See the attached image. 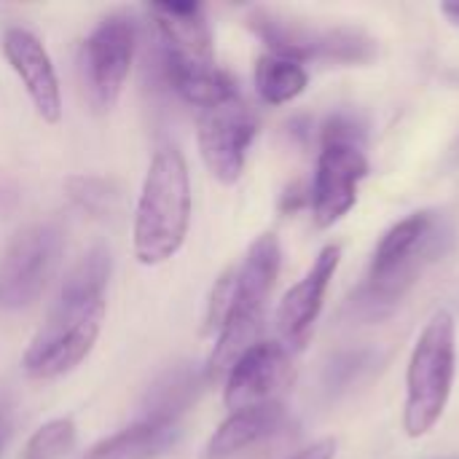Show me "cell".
I'll list each match as a JSON object with an SVG mask.
<instances>
[{"instance_id": "cell-1", "label": "cell", "mask_w": 459, "mask_h": 459, "mask_svg": "<svg viewBox=\"0 0 459 459\" xmlns=\"http://www.w3.org/2000/svg\"><path fill=\"white\" fill-rule=\"evenodd\" d=\"M110 250L94 245L62 280L48 317L32 336L22 368L30 379H56L78 368L94 350L105 320Z\"/></svg>"}, {"instance_id": "cell-2", "label": "cell", "mask_w": 459, "mask_h": 459, "mask_svg": "<svg viewBox=\"0 0 459 459\" xmlns=\"http://www.w3.org/2000/svg\"><path fill=\"white\" fill-rule=\"evenodd\" d=\"M282 266V247L274 234H261L245 253L242 264L226 272L229 301L223 323L215 333V347L207 360L204 377L221 379L231 366L261 342L266 304Z\"/></svg>"}, {"instance_id": "cell-3", "label": "cell", "mask_w": 459, "mask_h": 459, "mask_svg": "<svg viewBox=\"0 0 459 459\" xmlns=\"http://www.w3.org/2000/svg\"><path fill=\"white\" fill-rule=\"evenodd\" d=\"M191 175L186 156L175 145H159L134 210V258L159 266L175 258L191 229Z\"/></svg>"}, {"instance_id": "cell-4", "label": "cell", "mask_w": 459, "mask_h": 459, "mask_svg": "<svg viewBox=\"0 0 459 459\" xmlns=\"http://www.w3.org/2000/svg\"><path fill=\"white\" fill-rule=\"evenodd\" d=\"M449 229L436 212H414L398 221L377 245L360 304L368 315H382L401 304L422 272L444 253Z\"/></svg>"}, {"instance_id": "cell-5", "label": "cell", "mask_w": 459, "mask_h": 459, "mask_svg": "<svg viewBox=\"0 0 459 459\" xmlns=\"http://www.w3.org/2000/svg\"><path fill=\"white\" fill-rule=\"evenodd\" d=\"M457 374V325L452 312H436L422 328L409 371L403 428L409 438L428 436L444 417Z\"/></svg>"}, {"instance_id": "cell-6", "label": "cell", "mask_w": 459, "mask_h": 459, "mask_svg": "<svg viewBox=\"0 0 459 459\" xmlns=\"http://www.w3.org/2000/svg\"><path fill=\"white\" fill-rule=\"evenodd\" d=\"M247 27L269 46V54L301 65L309 59L366 65L377 56V40L358 27H323L269 8H253Z\"/></svg>"}, {"instance_id": "cell-7", "label": "cell", "mask_w": 459, "mask_h": 459, "mask_svg": "<svg viewBox=\"0 0 459 459\" xmlns=\"http://www.w3.org/2000/svg\"><path fill=\"white\" fill-rule=\"evenodd\" d=\"M368 175V159L355 124L336 116L323 126V148L312 180V215L320 229L339 223L358 202V186Z\"/></svg>"}, {"instance_id": "cell-8", "label": "cell", "mask_w": 459, "mask_h": 459, "mask_svg": "<svg viewBox=\"0 0 459 459\" xmlns=\"http://www.w3.org/2000/svg\"><path fill=\"white\" fill-rule=\"evenodd\" d=\"M65 234L56 221L19 229L0 253V309L19 312L35 304L59 269Z\"/></svg>"}, {"instance_id": "cell-9", "label": "cell", "mask_w": 459, "mask_h": 459, "mask_svg": "<svg viewBox=\"0 0 459 459\" xmlns=\"http://www.w3.org/2000/svg\"><path fill=\"white\" fill-rule=\"evenodd\" d=\"M137 51V24L126 13H108L78 51L81 81L94 113H110L129 81Z\"/></svg>"}, {"instance_id": "cell-10", "label": "cell", "mask_w": 459, "mask_h": 459, "mask_svg": "<svg viewBox=\"0 0 459 459\" xmlns=\"http://www.w3.org/2000/svg\"><path fill=\"white\" fill-rule=\"evenodd\" d=\"M255 134H258V118L253 108L242 100V94H234L231 100L210 110H202L196 126V143L204 167L218 183L234 186L242 178L247 151Z\"/></svg>"}, {"instance_id": "cell-11", "label": "cell", "mask_w": 459, "mask_h": 459, "mask_svg": "<svg viewBox=\"0 0 459 459\" xmlns=\"http://www.w3.org/2000/svg\"><path fill=\"white\" fill-rule=\"evenodd\" d=\"M290 350L280 342H258L226 374L223 403L229 411H242L280 401V393L290 385Z\"/></svg>"}, {"instance_id": "cell-12", "label": "cell", "mask_w": 459, "mask_h": 459, "mask_svg": "<svg viewBox=\"0 0 459 459\" xmlns=\"http://www.w3.org/2000/svg\"><path fill=\"white\" fill-rule=\"evenodd\" d=\"M342 264V247L339 245H325L309 272L282 296L274 323L280 333V344L288 350H301L323 312V301L328 293V285Z\"/></svg>"}, {"instance_id": "cell-13", "label": "cell", "mask_w": 459, "mask_h": 459, "mask_svg": "<svg viewBox=\"0 0 459 459\" xmlns=\"http://www.w3.org/2000/svg\"><path fill=\"white\" fill-rule=\"evenodd\" d=\"M3 56L22 81L35 113L46 124H59L62 118V89L56 67L43 46V40L27 27H8L3 32Z\"/></svg>"}, {"instance_id": "cell-14", "label": "cell", "mask_w": 459, "mask_h": 459, "mask_svg": "<svg viewBox=\"0 0 459 459\" xmlns=\"http://www.w3.org/2000/svg\"><path fill=\"white\" fill-rule=\"evenodd\" d=\"M148 13L164 56L183 65H215L212 30L199 3H153Z\"/></svg>"}, {"instance_id": "cell-15", "label": "cell", "mask_w": 459, "mask_h": 459, "mask_svg": "<svg viewBox=\"0 0 459 459\" xmlns=\"http://www.w3.org/2000/svg\"><path fill=\"white\" fill-rule=\"evenodd\" d=\"M288 425L282 401L231 411L207 444V459H239L253 449L274 441Z\"/></svg>"}, {"instance_id": "cell-16", "label": "cell", "mask_w": 459, "mask_h": 459, "mask_svg": "<svg viewBox=\"0 0 459 459\" xmlns=\"http://www.w3.org/2000/svg\"><path fill=\"white\" fill-rule=\"evenodd\" d=\"M204 382H207V377L199 368H194L191 363H178V366L167 368L148 387V393L140 403L137 420L151 422L156 428L178 430V420L194 406Z\"/></svg>"}, {"instance_id": "cell-17", "label": "cell", "mask_w": 459, "mask_h": 459, "mask_svg": "<svg viewBox=\"0 0 459 459\" xmlns=\"http://www.w3.org/2000/svg\"><path fill=\"white\" fill-rule=\"evenodd\" d=\"M156 67H159V78L188 105L199 108V110H210L226 100H231L234 94H239L234 78L221 70L218 65H183L175 62L169 56H164L156 48Z\"/></svg>"}, {"instance_id": "cell-18", "label": "cell", "mask_w": 459, "mask_h": 459, "mask_svg": "<svg viewBox=\"0 0 459 459\" xmlns=\"http://www.w3.org/2000/svg\"><path fill=\"white\" fill-rule=\"evenodd\" d=\"M178 438V430L156 428L151 422L134 420L124 430L91 446L83 459H151L169 449Z\"/></svg>"}, {"instance_id": "cell-19", "label": "cell", "mask_w": 459, "mask_h": 459, "mask_svg": "<svg viewBox=\"0 0 459 459\" xmlns=\"http://www.w3.org/2000/svg\"><path fill=\"white\" fill-rule=\"evenodd\" d=\"M255 91L266 105H285L304 94L309 83V73L301 62L277 56V54H264L255 62Z\"/></svg>"}, {"instance_id": "cell-20", "label": "cell", "mask_w": 459, "mask_h": 459, "mask_svg": "<svg viewBox=\"0 0 459 459\" xmlns=\"http://www.w3.org/2000/svg\"><path fill=\"white\" fill-rule=\"evenodd\" d=\"M78 430L70 417H56L46 425H40L24 444L19 459H62L67 457L75 446Z\"/></svg>"}, {"instance_id": "cell-21", "label": "cell", "mask_w": 459, "mask_h": 459, "mask_svg": "<svg viewBox=\"0 0 459 459\" xmlns=\"http://www.w3.org/2000/svg\"><path fill=\"white\" fill-rule=\"evenodd\" d=\"M67 196L83 210L97 218L110 212L118 204V188L108 178H94V175H73L67 178Z\"/></svg>"}, {"instance_id": "cell-22", "label": "cell", "mask_w": 459, "mask_h": 459, "mask_svg": "<svg viewBox=\"0 0 459 459\" xmlns=\"http://www.w3.org/2000/svg\"><path fill=\"white\" fill-rule=\"evenodd\" d=\"M13 436V401L5 390H0V457Z\"/></svg>"}, {"instance_id": "cell-23", "label": "cell", "mask_w": 459, "mask_h": 459, "mask_svg": "<svg viewBox=\"0 0 459 459\" xmlns=\"http://www.w3.org/2000/svg\"><path fill=\"white\" fill-rule=\"evenodd\" d=\"M333 457H336V441H333V438H323V441H317V444H312V446L301 449L296 457H290V459H333Z\"/></svg>"}, {"instance_id": "cell-24", "label": "cell", "mask_w": 459, "mask_h": 459, "mask_svg": "<svg viewBox=\"0 0 459 459\" xmlns=\"http://www.w3.org/2000/svg\"><path fill=\"white\" fill-rule=\"evenodd\" d=\"M441 11H444L452 22H457L459 24V0H446V3H441Z\"/></svg>"}]
</instances>
